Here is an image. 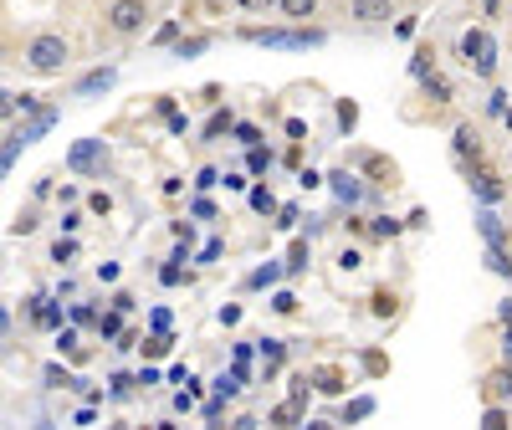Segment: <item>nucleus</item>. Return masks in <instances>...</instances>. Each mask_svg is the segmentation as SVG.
<instances>
[{"label": "nucleus", "mask_w": 512, "mask_h": 430, "mask_svg": "<svg viewBox=\"0 0 512 430\" xmlns=\"http://www.w3.org/2000/svg\"><path fill=\"white\" fill-rule=\"evenodd\" d=\"M67 62H72V41L62 31H36L21 41V67L31 77H62Z\"/></svg>", "instance_id": "nucleus-1"}, {"label": "nucleus", "mask_w": 512, "mask_h": 430, "mask_svg": "<svg viewBox=\"0 0 512 430\" xmlns=\"http://www.w3.org/2000/svg\"><path fill=\"white\" fill-rule=\"evenodd\" d=\"M395 16V0H349V21L359 26H384Z\"/></svg>", "instance_id": "nucleus-3"}, {"label": "nucleus", "mask_w": 512, "mask_h": 430, "mask_svg": "<svg viewBox=\"0 0 512 430\" xmlns=\"http://www.w3.org/2000/svg\"><path fill=\"white\" fill-rule=\"evenodd\" d=\"M502 364H512V333L502 338Z\"/></svg>", "instance_id": "nucleus-16"}, {"label": "nucleus", "mask_w": 512, "mask_h": 430, "mask_svg": "<svg viewBox=\"0 0 512 430\" xmlns=\"http://www.w3.org/2000/svg\"><path fill=\"white\" fill-rule=\"evenodd\" d=\"M103 26H108L118 41H134V36H144V26H149V0H108Z\"/></svg>", "instance_id": "nucleus-2"}, {"label": "nucleus", "mask_w": 512, "mask_h": 430, "mask_svg": "<svg viewBox=\"0 0 512 430\" xmlns=\"http://www.w3.org/2000/svg\"><path fill=\"white\" fill-rule=\"evenodd\" d=\"M338 267H344V272H359V267H364V256H359L354 246H344V251H338Z\"/></svg>", "instance_id": "nucleus-11"}, {"label": "nucleus", "mask_w": 512, "mask_h": 430, "mask_svg": "<svg viewBox=\"0 0 512 430\" xmlns=\"http://www.w3.org/2000/svg\"><path fill=\"white\" fill-rule=\"evenodd\" d=\"M88 210L108 215V210H113V195H108V190H93V195H88Z\"/></svg>", "instance_id": "nucleus-12"}, {"label": "nucleus", "mask_w": 512, "mask_h": 430, "mask_svg": "<svg viewBox=\"0 0 512 430\" xmlns=\"http://www.w3.org/2000/svg\"><path fill=\"white\" fill-rule=\"evenodd\" d=\"M425 98H431V103H451V82L436 77V72H425Z\"/></svg>", "instance_id": "nucleus-6"}, {"label": "nucleus", "mask_w": 512, "mask_h": 430, "mask_svg": "<svg viewBox=\"0 0 512 430\" xmlns=\"http://www.w3.org/2000/svg\"><path fill=\"white\" fill-rule=\"evenodd\" d=\"M487 395H492V400L512 395V364H497V369L487 374Z\"/></svg>", "instance_id": "nucleus-5"}, {"label": "nucleus", "mask_w": 512, "mask_h": 430, "mask_svg": "<svg viewBox=\"0 0 512 430\" xmlns=\"http://www.w3.org/2000/svg\"><path fill=\"white\" fill-rule=\"evenodd\" d=\"M72 256H77V241H57V246H52V262H57V267H67Z\"/></svg>", "instance_id": "nucleus-10"}, {"label": "nucleus", "mask_w": 512, "mask_h": 430, "mask_svg": "<svg viewBox=\"0 0 512 430\" xmlns=\"http://www.w3.org/2000/svg\"><path fill=\"white\" fill-rule=\"evenodd\" d=\"M374 318H395V292H374Z\"/></svg>", "instance_id": "nucleus-8"}, {"label": "nucleus", "mask_w": 512, "mask_h": 430, "mask_svg": "<svg viewBox=\"0 0 512 430\" xmlns=\"http://www.w3.org/2000/svg\"><path fill=\"white\" fill-rule=\"evenodd\" d=\"M108 82H113V72H93L88 82H82V88L77 93H93V88H108Z\"/></svg>", "instance_id": "nucleus-13"}, {"label": "nucleus", "mask_w": 512, "mask_h": 430, "mask_svg": "<svg viewBox=\"0 0 512 430\" xmlns=\"http://www.w3.org/2000/svg\"><path fill=\"white\" fill-rule=\"evenodd\" d=\"M456 149H461V154H477V128H472V123L456 128Z\"/></svg>", "instance_id": "nucleus-7"}, {"label": "nucleus", "mask_w": 512, "mask_h": 430, "mask_svg": "<svg viewBox=\"0 0 512 430\" xmlns=\"http://www.w3.org/2000/svg\"><path fill=\"white\" fill-rule=\"evenodd\" d=\"M241 6H251V11H277L282 0H241Z\"/></svg>", "instance_id": "nucleus-15"}, {"label": "nucleus", "mask_w": 512, "mask_h": 430, "mask_svg": "<svg viewBox=\"0 0 512 430\" xmlns=\"http://www.w3.org/2000/svg\"><path fill=\"white\" fill-rule=\"evenodd\" d=\"M400 231V221H390V215H379V221H374V236H395Z\"/></svg>", "instance_id": "nucleus-14"}, {"label": "nucleus", "mask_w": 512, "mask_h": 430, "mask_svg": "<svg viewBox=\"0 0 512 430\" xmlns=\"http://www.w3.org/2000/svg\"><path fill=\"white\" fill-rule=\"evenodd\" d=\"M277 16H282V21H292V26H308V21L318 16V0H282Z\"/></svg>", "instance_id": "nucleus-4"}, {"label": "nucleus", "mask_w": 512, "mask_h": 430, "mask_svg": "<svg viewBox=\"0 0 512 430\" xmlns=\"http://www.w3.org/2000/svg\"><path fill=\"white\" fill-rule=\"evenodd\" d=\"M31 231H36V210H21L11 221V236H31Z\"/></svg>", "instance_id": "nucleus-9"}]
</instances>
